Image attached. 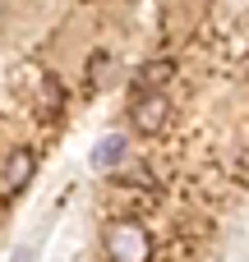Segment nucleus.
Wrapping results in <instances>:
<instances>
[{
	"instance_id": "1",
	"label": "nucleus",
	"mask_w": 249,
	"mask_h": 262,
	"mask_svg": "<svg viewBox=\"0 0 249 262\" xmlns=\"http://www.w3.org/2000/svg\"><path fill=\"white\" fill-rule=\"evenodd\" d=\"M129 120H134L139 134H162V129L171 124V101H166V92H139Z\"/></svg>"
},
{
	"instance_id": "2",
	"label": "nucleus",
	"mask_w": 249,
	"mask_h": 262,
	"mask_svg": "<svg viewBox=\"0 0 249 262\" xmlns=\"http://www.w3.org/2000/svg\"><path fill=\"white\" fill-rule=\"evenodd\" d=\"M106 244H111V253H116V258H125V249L134 253V262L148 258V235H143V226H139V221H116V226L106 230Z\"/></svg>"
},
{
	"instance_id": "3",
	"label": "nucleus",
	"mask_w": 249,
	"mask_h": 262,
	"mask_svg": "<svg viewBox=\"0 0 249 262\" xmlns=\"http://www.w3.org/2000/svg\"><path fill=\"white\" fill-rule=\"evenodd\" d=\"M171 74H176L171 60H148V64L134 74V92H162V88L171 83Z\"/></svg>"
},
{
	"instance_id": "4",
	"label": "nucleus",
	"mask_w": 249,
	"mask_h": 262,
	"mask_svg": "<svg viewBox=\"0 0 249 262\" xmlns=\"http://www.w3.org/2000/svg\"><path fill=\"white\" fill-rule=\"evenodd\" d=\"M32 152L28 147H14V157H9V166H5V189L9 193H23L28 189V180H32Z\"/></svg>"
},
{
	"instance_id": "5",
	"label": "nucleus",
	"mask_w": 249,
	"mask_h": 262,
	"mask_svg": "<svg viewBox=\"0 0 249 262\" xmlns=\"http://www.w3.org/2000/svg\"><path fill=\"white\" fill-rule=\"evenodd\" d=\"M92 161H97L102 170H111V166H120V161H125V138H102V147L92 152Z\"/></svg>"
},
{
	"instance_id": "6",
	"label": "nucleus",
	"mask_w": 249,
	"mask_h": 262,
	"mask_svg": "<svg viewBox=\"0 0 249 262\" xmlns=\"http://www.w3.org/2000/svg\"><path fill=\"white\" fill-rule=\"evenodd\" d=\"M18 262H28V253H18Z\"/></svg>"
}]
</instances>
